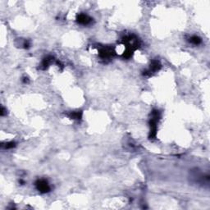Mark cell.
<instances>
[{"mask_svg":"<svg viewBox=\"0 0 210 210\" xmlns=\"http://www.w3.org/2000/svg\"><path fill=\"white\" fill-rule=\"evenodd\" d=\"M189 42L195 45H198L201 43V39L196 36H193L189 38Z\"/></svg>","mask_w":210,"mask_h":210,"instance_id":"cell-7","label":"cell"},{"mask_svg":"<svg viewBox=\"0 0 210 210\" xmlns=\"http://www.w3.org/2000/svg\"><path fill=\"white\" fill-rule=\"evenodd\" d=\"M161 68V64L158 60H153L152 63L150 64V68L144 72V76H151L154 72H158Z\"/></svg>","mask_w":210,"mask_h":210,"instance_id":"cell-3","label":"cell"},{"mask_svg":"<svg viewBox=\"0 0 210 210\" xmlns=\"http://www.w3.org/2000/svg\"><path fill=\"white\" fill-rule=\"evenodd\" d=\"M68 117L71 118V119H73V120H80L82 117V113L81 112H71L69 114H68Z\"/></svg>","mask_w":210,"mask_h":210,"instance_id":"cell-6","label":"cell"},{"mask_svg":"<svg viewBox=\"0 0 210 210\" xmlns=\"http://www.w3.org/2000/svg\"><path fill=\"white\" fill-rule=\"evenodd\" d=\"M53 61H54V57H50V56L46 57L45 58L43 59L42 63H41V64H40V68L43 70L47 69V68H48V66L51 64Z\"/></svg>","mask_w":210,"mask_h":210,"instance_id":"cell-5","label":"cell"},{"mask_svg":"<svg viewBox=\"0 0 210 210\" xmlns=\"http://www.w3.org/2000/svg\"><path fill=\"white\" fill-rule=\"evenodd\" d=\"M4 113H5V109H4L3 107H2V108H1V112H0V115H1V116H3Z\"/></svg>","mask_w":210,"mask_h":210,"instance_id":"cell-9","label":"cell"},{"mask_svg":"<svg viewBox=\"0 0 210 210\" xmlns=\"http://www.w3.org/2000/svg\"><path fill=\"white\" fill-rule=\"evenodd\" d=\"M15 143L14 142H8V143H6L5 144V149H12V148H13V147H15Z\"/></svg>","mask_w":210,"mask_h":210,"instance_id":"cell-8","label":"cell"},{"mask_svg":"<svg viewBox=\"0 0 210 210\" xmlns=\"http://www.w3.org/2000/svg\"><path fill=\"white\" fill-rule=\"evenodd\" d=\"M115 51L111 47H103L99 50V57L103 59H109L114 56Z\"/></svg>","mask_w":210,"mask_h":210,"instance_id":"cell-1","label":"cell"},{"mask_svg":"<svg viewBox=\"0 0 210 210\" xmlns=\"http://www.w3.org/2000/svg\"><path fill=\"white\" fill-rule=\"evenodd\" d=\"M36 187L41 193H47L50 190V186L48 185V181L44 179L37 181L36 182Z\"/></svg>","mask_w":210,"mask_h":210,"instance_id":"cell-2","label":"cell"},{"mask_svg":"<svg viewBox=\"0 0 210 210\" xmlns=\"http://www.w3.org/2000/svg\"><path fill=\"white\" fill-rule=\"evenodd\" d=\"M76 21L78 24L83 25V26H86L89 25L92 21V18L89 17L87 14L85 13H81L76 17Z\"/></svg>","mask_w":210,"mask_h":210,"instance_id":"cell-4","label":"cell"}]
</instances>
